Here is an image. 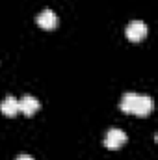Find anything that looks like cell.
I'll return each mask as SVG.
<instances>
[{
	"instance_id": "5b68a950",
	"label": "cell",
	"mask_w": 158,
	"mask_h": 160,
	"mask_svg": "<svg viewBox=\"0 0 158 160\" xmlns=\"http://www.w3.org/2000/svg\"><path fill=\"white\" fill-rule=\"evenodd\" d=\"M36 21H37V24H39L41 28H45V30H52L58 24V17H56V13L52 9H43L39 15L36 17Z\"/></svg>"
},
{
	"instance_id": "52a82bcc",
	"label": "cell",
	"mask_w": 158,
	"mask_h": 160,
	"mask_svg": "<svg viewBox=\"0 0 158 160\" xmlns=\"http://www.w3.org/2000/svg\"><path fill=\"white\" fill-rule=\"evenodd\" d=\"M17 160H34V158H32L30 155H19V157H17Z\"/></svg>"
},
{
	"instance_id": "277c9868",
	"label": "cell",
	"mask_w": 158,
	"mask_h": 160,
	"mask_svg": "<svg viewBox=\"0 0 158 160\" xmlns=\"http://www.w3.org/2000/svg\"><path fill=\"white\" fill-rule=\"evenodd\" d=\"M39 110V101L32 95H24L21 101H19V112H22L24 116H32Z\"/></svg>"
},
{
	"instance_id": "6da1fadb",
	"label": "cell",
	"mask_w": 158,
	"mask_h": 160,
	"mask_svg": "<svg viewBox=\"0 0 158 160\" xmlns=\"http://www.w3.org/2000/svg\"><path fill=\"white\" fill-rule=\"evenodd\" d=\"M121 110L126 114H136V116H147L153 110V99L149 95H140V93H125L121 99Z\"/></svg>"
},
{
	"instance_id": "3957f363",
	"label": "cell",
	"mask_w": 158,
	"mask_h": 160,
	"mask_svg": "<svg viewBox=\"0 0 158 160\" xmlns=\"http://www.w3.org/2000/svg\"><path fill=\"white\" fill-rule=\"evenodd\" d=\"M125 34H126V38L130 41H141L147 36V24L141 22V21H132V22L126 26Z\"/></svg>"
},
{
	"instance_id": "7a4b0ae2",
	"label": "cell",
	"mask_w": 158,
	"mask_h": 160,
	"mask_svg": "<svg viewBox=\"0 0 158 160\" xmlns=\"http://www.w3.org/2000/svg\"><path fill=\"white\" fill-rule=\"evenodd\" d=\"M126 142V134L121 128H110L104 136V145L108 149H119L121 145H125Z\"/></svg>"
},
{
	"instance_id": "8992f818",
	"label": "cell",
	"mask_w": 158,
	"mask_h": 160,
	"mask_svg": "<svg viewBox=\"0 0 158 160\" xmlns=\"http://www.w3.org/2000/svg\"><path fill=\"white\" fill-rule=\"evenodd\" d=\"M0 112L4 116H15L19 112V101L15 97H6L2 102H0Z\"/></svg>"
}]
</instances>
